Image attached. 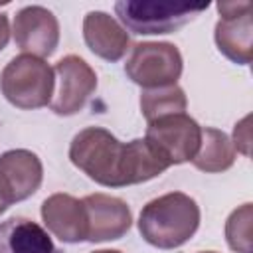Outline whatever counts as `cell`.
<instances>
[{
	"mask_svg": "<svg viewBox=\"0 0 253 253\" xmlns=\"http://www.w3.org/2000/svg\"><path fill=\"white\" fill-rule=\"evenodd\" d=\"M0 253H63L47 231L30 217H8L0 221Z\"/></svg>",
	"mask_w": 253,
	"mask_h": 253,
	"instance_id": "14",
	"label": "cell"
},
{
	"mask_svg": "<svg viewBox=\"0 0 253 253\" xmlns=\"http://www.w3.org/2000/svg\"><path fill=\"white\" fill-rule=\"evenodd\" d=\"M249 117H245L239 125H235V128H233V142H235V146L233 148H237V150H241L245 156H249Z\"/></svg>",
	"mask_w": 253,
	"mask_h": 253,
	"instance_id": "18",
	"label": "cell"
},
{
	"mask_svg": "<svg viewBox=\"0 0 253 253\" xmlns=\"http://www.w3.org/2000/svg\"><path fill=\"white\" fill-rule=\"evenodd\" d=\"M184 69L182 53L168 42H138L125 63L126 77L142 89L176 85Z\"/></svg>",
	"mask_w": 253,
	"mask_h": 253,
	"instance_id": "4",
	"label": "cell"
},
{
	"mask_svg": "<svg viewBox=\"0 0 253 253\" xmlns=\"http://www.w3.org/2000/svg\"><path fill=\"white\" fill-rule=\"evenodd\" d=\"M206 6H186V4H170V2H134V0H119L115 2V14L121 24L138 36H154V34H172L186 26L190 20L200 16Z\"/></svg>",
	"mask_w": 253,
	"mask_h": 253,
	"instance_id": "5",
	"label": "cell"
},
{
	"mask_svg": "<svg viewBox=\"0 0 253 253\" xmlns=\"http://www.w3.org/2000/svg\"><path fill=\"white\" fill-rule=\"evenodd\" d=\"M200 253H215V251H200Z\"/></svg>",
	"mask_w": 253,
	"mask_h": 253,
	"instance_id": "22",
	"label": "cell"
},
{
	"mask_svg": "<svg viewBox=\"0 0 253 253\" xmlns=\"http://www.w3.org/2000/svg\"><path fill=\"white\" fill-rule=\"evenodd\" d=\"M83 40L87 47L105 61L123 59L130 45L126 30L103 10L87 12L83 20Z\"/></svg>",
	"mask_w": 253,
	"mask_h": 253,
	"instance_id": "13",
	"label": "cell"
},
{
	"mask_svg": "<svg viewBox=\"0 0 253 253\" xmlns=\"http://www.w3.org/2000/svg\"><path fill=\"white\" fill-rule=\"evenodd\" d=\"M251 219L253 208L251 204H243L233 210L225 221V239L227 245L237 253H251Z\"/></svg>",
	"mask_w": 253,
	"mask_h": 253,
	"instance_id": "17",
	"label": "cell"
},
{
	"mask_svg": "<svg viewBox=\"0 0 253 253\" xmlns=\"http://www.w3.org/2000/svg\"><path fill=\"white\" fill-rule=\"evenodd\" d=\"M12 34L18 47L36 57H49L59 43V24L43 6H24L16 12Z\"/></svg>",
	"mask_w": 253,
	"mask_h": 253,
	"instance_id": "10",
	"label": "cell"
},
{
	"mask_svg": "<svg viewBox=\"0 0 253 253\" xmlns=\"http://www.w3.org/2000/svg\"><path fill=\"white\" fill-rule=\"evenodd\" d=\"M91 253H121L117 249H99V251H91Z\"/></svg>",
	"mask_w": 253,
	"mask_h": 253,
	"instance_id": "21",
	"label": "cell"
},
{
	"mask_svg": "<svg viewBox=\"0 0 253 253\" xmlns=\"http://www.w3.org/2000/svg\"><path fill=\"white\" fill-rule=\"evenodd\" d=\"M42 219L49 233L63 243L87 241V215L81 200L69 194H51L42 204Z\"/></svg>",
	"mask_w": 253,
	"mask_h": 253,
	"instance_id": "12",
	"label": "cell"
},
{
	"mask_svg": "<svg viewBox=\"0 0 253 253\" xmlns=\"http://www.w3.org/2000/svg\"><path fill=\"white\" fill-rule=\"evenodd\" d=\"M10 42V24H8V16L0 12V51L8 45Z\"/></svg>",
	"mask_w": 253,
	"mask_h": 253,
	"instance_id": "19",
	"label": "cell"
},
{
	"mask_svg": "<svg viewBox=\"0 0 253 253\" xmlns=\"http://www.w3.org/2000/svg\"><path fill=\"white\" fill-rule=\"evenodd\" d=\"M200 227V208L184 192H170L150 200L138 215L142 239L158 249L182 247Z\"/></svg>",
	"mask_w": 253,
	"mask_h": 253,
	"instance_id": "2",
	"label": "cell"
},
{
	"mask_svg": "<svg viewBox=\"0 0 253 253\" xmlns=\"http://www.w3.org/2000/svg\"><path fill=\"white\" fill-rule=\"evenodd\" d=\"M8 208H10V206H8V204H6L4 200H2V196H0V213H4V211H6Z\"/></svg>",
	"mask_w": 253,
	"mask_h": 253,
	"instance_id": "20",
	"label": "cell"
},
{
	"mask_svg": "<svg viewBox=\"0 0 253 253\" xmlns=\"http://www.w3.org/2000/svg\"><path fill=\"white\" fill-rule=\"evenodd\" d=\"M55 73L42 57L20 53L12 57L0 73V91L18 109L32 111L51 103Z\"/></svg>",
	"mask_w": 253,
	"mask_h": 253,
	"instance_id": "3",
	"label": "cell"
},
{
	"mask_svg": "<svg viewBox=\"0 0 253 253\" xmlns=\"http://www.w3.org/2000/svg\"><path fill=\"white\" fill-rule=\"evenodd\" d=\"M87 215V241L101 243L121 239L132 225V213L125 200L109 194H89L83 200Z\"/></svg>",
	"mask_w": 253,
	"mask_h": 253,
	"instance_id": "11",
	"label": "cell"
},
{
	"mask_svg": "<svg viewBox=\"0 0 253 253\" xmlns=\"http://www.w3.org/2000/svg\"><path fill=\"white\" fill-rule=\"evenodd\" d=\"M251 8L253 4L249 0L241 2H217L219 20L215 24L213 40L217 49L233 63L247 65L253 57L251 47V36H253V24H251Z\"/></svg>",
	"mask_w": 253,
	"mask_h": 253,
	"instance_id": "7",
	"label": "cell"
},
{
	"mask_svg": "<svg viewBox=\"0 0 253 253\" xmlns=\"http://www.w3.org/2000/svg\"><path fill=\"white\" fill-rule=\"evenodd\" d=\"M188 99L182 87L178 85H168V87H158V89H142L140 93V111L146 123L174 115V113H186Z\"/></svg>",
	"mask_w": 253,
	"mask_h": 253,
	"instance_id": "16",
	"label": "cell"
},
{
	"mask_svg": "<svg viewBox=\"0 0 253 253\" xmlns=\"http://www.w3.org/2000/svg\"><path fill=\"white\" fill-rule=\"evenodd\" d=\"M43 180V166L36 152L14 148L0 154V196L12 206L38 192Z\"/></svg>",
	"mask_w": 253,
	"mask_h": 253,
	"instance_id": "9",
	"label": "cell"
},
{
	"mask_svg": "<svg viewBox=\"0 0 253 253\" xmlns=\"http://www.w3.org/2000/svg\"><path fill=\"white\" fill-rule=\"evenodd\" d=\"M235 162V148L223 130L206 126L202 128V142L192 158V164L202 172H225Z\"/></svg>",
	"mask_w": 253,
	"mask_h": 253,
	"instance_id": "15",
	"label": "cell"
},
{
	"mask_svg": "<svg viewBox=\"0 0 253 253\" xmlns=\"http://www.w3.org/2000/svg\"><path fill=\"white\" fill-rule=\"evenodd\" d=\"M57 79V93L51 97V111L61 117L79 113L93 91L97 89V75L91 65L79 55H65L53 67Z\"/></svg>",
	"mask_w": 253,
	"mask_h": 253,
	"instance_id": "8",
	"label": "cell"
},
{
	"mask_svg": "<svg viewBox=\"0 0 253 253\" xmlns=\"http://www.w3.org/2000/svg\"><path fill=\"white\" fill-rule=\"evenodd\" d=\"M69 160L107 188L142 184L170 168V162L146 138L121 142L103 126L79 130L69 144Z\"/></svg>",
	"mask_w": 253,
	"mask_h": 253,
	"instance_id": "1",
	"label": "cell"
},
{
	"mask_svg": "<svg viewBox=\"0 0 253 253\" xmlns=\"http://www.w3.org/2000/svg\"><path fill=\"white\" fill-rule=\"evenodd\" d=\"M168 162H192L202 142V126L186 113H174L154 119L146 126L144 136Z\"/></svg>",
	"mask_w": 253,
	"mask_h": 253,
	"instance_id": "6",
	"label": "cell"
}]
</instances>
